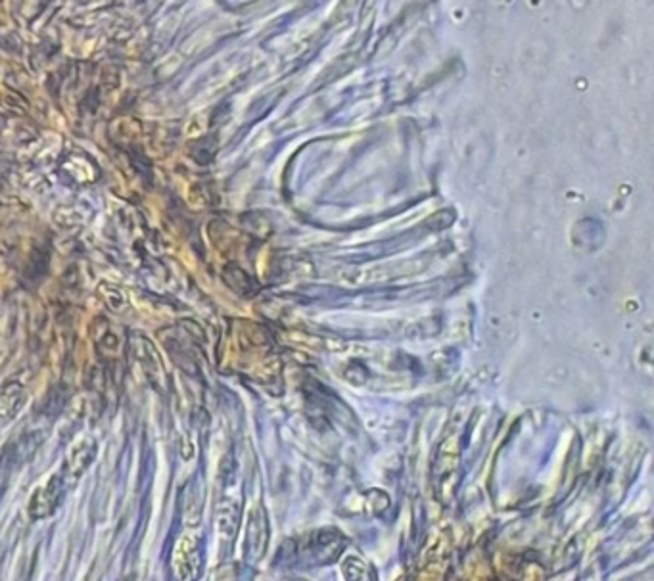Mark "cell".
I'll return each mask as SVG.
<instances>
[{"label":"cell","mask_w":654,"mask_h":581,"mask_svg":"<svg viewBox=\"0 0 654 581\" xmlns=\"http://www.w3.org/2000/svg\"><path fill=\"white\" fill-rule=\"evenodd\" d=\"M25 390L20 382H6L0 386V426L14 419L25 405Z\"/></svg>","instance_id":"4"},{"label":"cell","mask_w":654,"mask_h":581,"mask_svg":"<svg viewBox=\"0 0 654 581\" xmlns=\"http://www.w3.org/2000/svg\"><path fill=\"white\" fill-rule=\"evenodd\" d=\"M202 566V545L200 537L194 534L177 539L173 549V570L177 581H196Z\"/></svg>","instance_id":"1"},{"label":"cell","mask_w":654,"mask_h":581,"mask_svg":"<svg viewBox=\"0 0 654 581\" xmlns=\"http://www.w3.org/2000/svg\"><path fill=\"white\" fill-rule=\"evenodd\" d=\"M96 457V442L93 438H81L68 453L66 461V476L77 480L94 461Z\"/></svg>","instance_id":"3"},{"label":"cell","mask_w":654,"mask_h":581,"mask_svg":"<svg viewBox=\"0 0 654 581\" xmlns=\"http://www.w3.org/2000/svg\"><path fill=\"white\" fill-rule=\"evenodd\" d=\"M66 488V476L54 474L45 484L33 491L29 499V516L33 520H43L58 509Z\"/></svg>","instance_id":"2"}]
</instances>
